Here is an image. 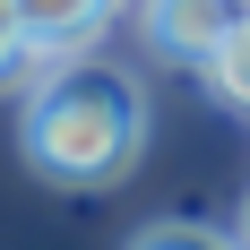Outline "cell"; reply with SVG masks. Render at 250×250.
Here are the masks:
<instances>
[{"label":"cell","mask_w":250,"mask_h":250,"mask_svg":"<svg viewBox=\"0 0 250 250\" xmlns=\"http://www.w3.org/2000/svg\"><path fill=\"white\" fill-rule=\"evenodd\" d=\"M233 242H242V250H250V199H242V216H233Z\"/></svg>","instance_id":"7"},{"label":"cell","mask_w":250,"mask_h":250,"mask_svg":"<svg viewBox=\"0 0 250 250\" xmlns=\"http://www.w3.org/2000/svg\"><path fill=\"white\" fill-rule=\"evenodd\" d=\"M18 18H26V43H35V69H52V61L95 52L104 26L121 18V0H18Z\"/></svg>","instance_id":"3"},{"label":"cell","mask_w":250,"mask_h":250,"mask_svg":"<svg viewBox=\"0 0 250 250\" xmlns=\"http://www.w3.org/2000/svg\"><path fill=\"white\" fill-rule=\"evenodd\" d=\"M129 250H242V242L216 233V225H190V216H164V225H147Z\"/></svg>","instance_id":"5"},{"label":"cell","mask_w":250,"mask_h":250,"mask_svg":"<svg viewBox=\"0 0 250 250\" xmlns=\"http://www.w3.org/2000/svg\"><path fill=\"white\" fill-rule=\"evenodd\" d=\"M199 78H207V86H216V95L233 104V112H250V18H242V26L225 35V43H216V52L199 61Z\"/></svg>","instance_id":"4"},{"label":"cell","mask_w":250,"mask_h":250,"mask_svg":"<svg viewBox=\"0 0 250 250\" xmlns=\"http://www.w3.org/2000/svg\"><path fill=\"white\" fill-rule=\"evenodd\" d=\"M26 69H35V43H26V18H18V0H0V86H18Z\"/></svg>","instance_id":"6"},{"label":"cell","mask_w":250,"mask_h":250,"mask_svg":"<svg viewBox=\"0 0 250 250\" xmlns=\"http://www.w3.org/2000/svg\"><path fill=\"white\" fill-rule=\"evenodd\" d=\"M242 9H250V0H242Z\"/></svg>","instance_id":"8"},{"label":"cell","mask_w":250,"mask_h":250,"mask_svg":"<svg viewBox=\"0 0 250 250\" xmlns=\"http://www.w3.org/2000/svg\"><path fill=\"white\" fill-rule=\"evenodd\" d=\"M18 147L61 190H104L147 147V95L129 69H112L95 52L52 61V69H35V86L18 104Z\"/></svg>","instance_id":"1"},{"label":"cell","mask_w":250,"mask_h":250,"mask_svg":"<svg viewBox=\"0 0 250 250\" xmlns=\"http://www.w3.org/2000/svg\"><path fill=\"white\" fill-rule=\"evenodd\" d=\"M242 18H250L242 0H138V35L164 61H207Z\"/></svg>","instance_id":"2"}]
</instances>
